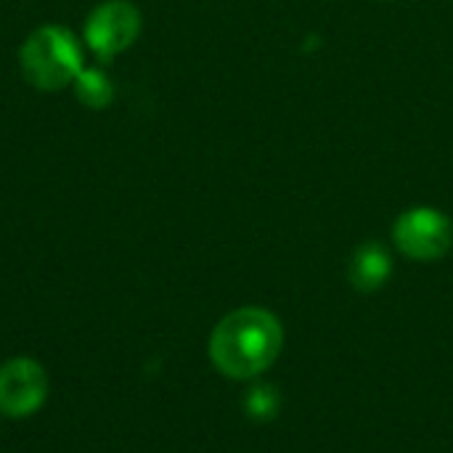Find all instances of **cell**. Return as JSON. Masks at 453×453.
I'll list each match as a JSON object with an SVG mask.
<instances>
[{"label":"cell","mask_w":453,"mask_h":453,"mask_svg":"<svg viewBox=\"0 0 453 453\" xmlns=\"http://www.w3.org/2000/svg\"><path fill=\"white\" fill-rule=\"evenodd\" d=\"M284 345L279 319L265 308L231 311L210 337V358L215 369L231 380H252L265 372Z\"/></svg>","instance_id":"obj_1"},{"label":"cell","mask_w":453,"mask_h":453,"mask_svg":"<svg viewBox=\"0 0 453 453\" xmlns=\"http://www.w3.org/2000/svg\"><path fill=\"white\" fill-rule=\"evenodd\" d=\"M19 64L24 80L37 90H61L77 80L85 69L80 40L72 29L61 24L37 27L19 50Z\"/></svg>","instance_id":"obj_2"},{"label":"cell","mask_w":453,"mask_h":453,"mask_svg":"<svg viewBox=\"0 0 453 453\" xmlns=\"http://www.w3.org/2000/svg\"><path fill=\"white\" fill-rule=\"evenodd\" d=\"M393 242L411 260H441L453 247V220L435 207H411L398 215Z\"/></svg>","instance_id":"obj_3"},{"label":"cell","mask_w":453,"mask_h":453,"mask_svg":"<svg viewBox=\"0 0 453 453\" xmlns=\"http://www.w3.org/2000/svg\"><path fill=\"white\" fill-rule=\"evenodd\" d=\"M141 27V11L130 0H104L85 21V42L101 61H109L138 40Z\"/></svg>","instance_id":"obj_4"},{"label":"cell","mask_w":453,"mask_h":453,"mask_svg":"<svg viewBox=\"0 0 453 453\" xmlns=\"http://www.w3.org/2000/svg\"><path fill=\"white\" fill-rule=\"evenodd\" d=\"M48 395V377L32 358H13L0 366V411L5 417L35 414Z\"/></svg>","instance_id":"obj_5"},{"label":"cell","mask_w":453,"mask_h":453,"mask_svg":"<svg viewBox=\"0 0 453 453\" xmlns=\"http://www.w3.org/2000/svg\"><path fill=\"white\" fill-rule=\"evenodd\" d=\"M393 273V257L380 242H364L348 260V281L358 292H377Z\"/></svg>","instance_id":"obj_6"},{"label":"cell","mask_w":453,"mask_h":453,"mask_svg":"<svg viewBox=\"0 0 453 453\" xmlns=\"http://www.w3.org/2000/svg\"><path fill=\"white\" fill-rule=\"evenodd\" d=\"M74 96L80 104H85L88 109H106L114 101V85L111 77L98 69V66H85L77 80L72 82Z\"/></svg>","instance_id":"obj_7"},{"label":"cell","mask_w":453,"mask_h":453,"mask_svg":"<svg viewBox=\"0 0 453 453\" xmlns=\"http://www.w3.org/2000/svg\"><path fill=\"white\" fill-rule=\"evenodd\" d=\"M279 393H276V388H271V385H257V388H252L250 393H247V398H244V409H247V414H250V419H255V422H268V419H273L276 417V411H279Z\"/></svg>","instance_id":"obj_8"},{"label":"cell","mask_w":453,"mask_h":453,"mask_svg":"<svg viewBox=\"0 0 453 453\" xmlns=\"http://www.w3.org/2000/svg\"><path fill=\"white\" fill-rule=\"evenodd\" d=\"M382 3H388V0H382Z\"/></svg>","instance_id":"obj_9"}]
</instances>
